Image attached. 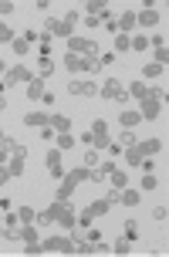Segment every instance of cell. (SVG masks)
Returning a JSON list of instances; mask_svg holds the SVG:
<instances>
[{"instance_id":"cell-1","label":"cell","mask_w":169,"mask_h":257,"mask_svg":"<svg viewBox=\"0 0 169 257\" xmlns=\"http://www.w3.org/2000/svg\"><path fill=\"white\" fill-rule=\"evenodd\" d=\"M38 223H61L65 230H75V223H78V213H75V210H71L68 203H58V200H54L48 210H41V213H38Z\"/></svg>"},{"instance_id":"cell-2","label":"cell","mask_w":169,"mask_h":257,"mask_svg":"<svg viewBox=\"0 0 169 257\" xmlns=\"http://www.w3.org/2000/svg\"><path fill=\"white\" fill-rule=\"evenodd\" d=\"M81 183H91V169H85V166L68 169L65 176H61V186H58V203H68V196L78 190Z\"/></svg>"},{"instance_id":"cell-3","label":"cell","mask_w":169,"mask_h":257,"mask_svg":"<svg viewBox=\"0 0 169 257\" xmlns=\"http://www.w3.org/2000/svg\"><path fill=\"white\" fill-rule=\"evenodd\" d=\"M68 54H78V58H88V61H95V54H98V44L88 38H78V34H71L68 38Z\"/></svg>"},{"instance_id":"cell-4","label":"cell","mask_w":169,"mask_h":257,"mask_svg":"<svg viewBox=\"0 0 169 257\" xmlns=\"http://www.w3.org/2000/svg\"><path fill=\"white\" fill-rule=\"evenodd\" d=\"M75 24H78V14H65L61 21H54V17H48V34H58V38H71L75 34Z\"/></svg>"},{"instance_id":"cell-5","label":"cell","mask_w":169,"mask_h":257,"mask_svg":"<svg viewBox=\"0 0 169 257\" xmlns=\"http://www.w3.org/2000/svg\"><path fill=\"white\" fill-rule=\"evenodd\" d=\"M41 250H54V254H75V237H65V233H51L41 240Z\"/></svg>"},{"instance_id":"cell-6","label":"cell","mask_w":169,"mask_h":257,"mask_svg":"<svg viewBox=\"0 0 169 257\" xmlns=\"http://www.w3.org/2000/svg\"><path fill=\"white\" fill-rule=\"evenodd\" d=\"M91 142H95V149H98V153H105V149L112 146V139H108V122H102V118H98V122H91Z\"/></svg>"},{"instance_id":"cell-7","label":"cell","mask_w":169,"mask_h":257,"mask_svg":"<svg viewBox=\"0 0 169 257\" xmlns=\"http://www.w3.org/2000/svg\"><path fill=\"white\" fill-rule=\"evenodd\" d=\"M65 68L68 71H91V75H98V61H88V58H78V54H68L65 58Z\"/></svg>"},{"instance_id":"cell-8","label":"cell","mask_w":169,"mask_h":257,"mask_svg":"<svg viewBox=\"0 0 169 257\" xmlns=\"http://www.w3.org/2000/svg\"><path fill=\"white\" fill-rule=\"evenodd\" d=\"M102 98H112V102H129V91L122 88L115 78H108V81L102 85Z\"/></svg>"},{"instance_id":"cell-9","label":"cell","mask_w":169,"mask_h":257,"mask_svg":"<svg viewBox=\"0 0 169 257\" xmlns=\"http://www.w3.org/2000/svg\"><path fill=\"white\" fill-rule=\"evenodd\" d=\"M44 166H48V173H51L54 180H61V176H65V166H61V149H48Z\"/></svg>"},{"instance_id":"cell-10","label":"cell","mask_w":169,"mask_h":257,"mask_svg":"<svg viewBox=\"0 0 169 257\" xmlns=\"http://www.w3.org/2000/svg\"><path fill=\"white\" fill-rule=\"evenodd\" d=\"M132 149L142 156V159H152L156 153H162V139H145V142H132Z\"/></svg>"},{"instance_id":"cell-11","label":"cell","mask_w":169,"mask_h":257,"mask_svg":"<svg viewBox=\"0 0 169 257\" xmlns=\"http://www.w3.org/2000/svg\"><path fill=\"white\" fill-rule=\"evenodd\" d=\"M17 240H24V247H38V244H41L38 227H34V223H21V230H17Z\"/></svg>"},{"instance_id":"cell-12","label":"cell","mask_w":169,"mask_h":257,"mask_svg":"<svg viewBox=\"0 0 169 257\" xmlns=\"http://www.w3.org/2000/svg\"><path fill=\"white\" fill-rule=\"evenodd\" d=\"M159 112H162V105L152 98V95H145V98H139V115L142 118H156Z\"/></svg>"},{"instance_id":"cell-13","label":"cell","mask_w":169,"mask_h":257,"mask_svg":"<svg viewBox=\"0 0 169 257\" xmlns=\"http://www.w3.org/2000/svg\"><path fill=\"white\" fill-rule=\"evenodd\" d=\"M149 44H152V58H156V64H162V68H166V61H169V48H166V38H152Z\"/></svg>"},{"instance_id":"cell-14","label":"cell","mask_w":169,"mask_h":257,"mask_svg":"<svg viewBox=\"0 0 169 257\" xmlns=\"http://www.w3.org/2000/svg\"><path fill=\"white\" fill-rule=\"evenodd\" d=\"M17 81H31V71H27L24 64H17V68H7V75H4V85H17Z\"/></svg>"},{"instance_id":"cell-15","label":"cell","mask_w":169,"mask_h":257,"mask_svg":"<svg viewBox=\"0 0 169 257\" xmlns=\"http://www.w3.org/2000/svg\"><path fill=\"white\" fill-rule=\"evenodd\" d=\"M68 91H71V95H81V98H91V95H98V88H95L91 81H71V85H68Z\"/></svg>"},{"instance_id":"cell-16","label":"cell","mask_w":169,"mask_h":257,"mask_svg":"<svg viewBox=\"0 0 169 257\" xmlns=\"http://www.w3.org/2000/svg\"><path fill=\"white\" fill-rule=\"evenodd\" d=\"M48 122H51L48 112H27L24 115V125H31V128H48Z\"/></svg>"},{"instance_id":"cell-17","label":"cell","mask_w":169,"mask_h":257,"mask_svg":"<svg viewBox=\"0 0 169 257\" xmlns=\"http://www.w3.org/2000/svg\"><path fill=\"white\" fill-rule=\"evenodd\" d=\"M135 24H142V27H156V24H159V14L152 11V7H142V11L135 14Z\"/></svg>"},{"instance_id":"cell-18","label":"cell","mask_w":169,"mask_h":257,"mask_svg":"<svg viewBox=\"0 0 169 257\" xmlns=\"http://www.w3.org/2000/svg\"><path fill=\"white\" fill-rule=\"evenodd\" d=\"M27 98H34V102L44 98V78H31L27 81Z\"/></svg>"},{"instance_id":"cell-19","label":"cell","mask_w":169,"mask_h":257,"mask_svg":"<svg viewBox=\"0 0 169 257\" xmlns=\"http://www.w3.org/2000/svg\"><path fill=\"white\" fill-rule=\"evenodd\" d=\"M118 122L125 125V132H132L135 125H142V115H139V112H129V108H125V112L118 115Z\"/></svg>"},{"instance_id":"cell-20","label":"cell","mask_w":169,"mask_h":257,"mask_svg":"<svg viewBox=\"0 0 169 257\" xmlns=\"http://www.w3.org/2000/svg\"><path fill=\"white\" fill-rule=\"evenodd\" d=\"M48 125H51L58 136H65V132H71V118H68V115H51V122H48Z\"/></svg>"},{"instance_id":"cell-21","label":"cell","mask_w":169,"mask_h":257,"mask_svg":"<svg viewBox=\"0 0 169 257\" xmlns=\"http://www.w3.org/2000/svg\"><path fill=\"white\" fill-rule=\"evenodd\" d=\"M115 24H118V31H122V34H129V31H135V11L122 14V17H118Z\"/></svg>"},{"instance_id":"cell-22","label":"cell","mask_w":169,"mask_h":257,"mask_svg":"<svg viewBox=\"0 0 169 257\" xmlns=\"http://www.w3.org/2000/svg\"><path fill=\"white\" fill-rule=\"evenodd\" d=\"M118 200H122L125 206H139V200H142V193H139V190H122V193H118Z\"/></svg>"},{"instance_id":"cell-23","label":"cell","mask_w":169,"mask_h":257,"mask_svg":"<svg viewBox=\"0 0 169 257\" xmlns=\"http://www.w3.org/2000/svg\"><path fill=\"white\" fill-rule=\"evenodd\" d=\"M11 48H14V51H17V54H21V58H24V54H27V48H31V41H27L24 34H21V38H17V34H14V41H11Z\"/></svg>"},{"instance_id":"cell-24","label":"cell","mask_w":169,"mask_h":257,"mask_svg":"<svg viewBox=\"0 0 169 257\" xmlns=\"http://www.w3.org/2000/svg\"><path fill=\"white\" fill-rule=\"evenodd\" d=\"M108 180H112V186H115V190H129V176H125V173H112V176H108Z\"/></svg>"},{"instance_id":"cell-25","label":"cell","mask_w":169,"mask_h":257,"mask_svg":"<svg viewBox=\"0 0 169 257\" xmlns=\"http://www.w3.org/2000/svg\"><path fill=\"white\" fill-rule=\"evenodd\" d=\"M71 146H75V136H71V132L58 136V142H54V149H61V153H65V149H71Z\"/></svg>"},{"instance_id":"cell-26","label":"cell","mask_w":169,"mask_h":257,"mask_svg":"<svg viewBox=\"0 0 169 257\" xmlns=\"http://www.w3.org/2000/svg\"><path fill=\"white\" fill-rule=\"evenodd\" d=\"M125 240H139V223H135V220H125Z\"/></svg>"},{"instance_id":"cell-27","label":"cell","mask_w":169,"mask_h":257,"mask_svg":"<svg viewBox=\"0 0 169 257\" xmlns=\"http://www.w3.org/2000/svg\"><path fill=\"white\" fill-rule=\"evenodd\" d=\"M135 48V51H145L149 48V38H142V34H135V38H129V51Z\"/></svg>"},{"instance_id":"cell-28","label":"cell","mask_w":169,"mask_h":257,"mask_svg":"<svg viewBox=\"0 0 169 257\" xmlns=\"http://www.w3.org/2000/svg\"><path fill=\"white\" fill-rule=\"evenodd\" d=\"M17 217H21V223H34V220H38V213H34L31 206H21V210H17Z\"/></svg>"},{"instance_id":"cell-29","label":"cell","mask_w":169,"mask_h":257,"mask_svg":"<svg viewBox=\"0 0 169 257\" xmlns=\"http://www.w3.org/2000/svg\"><path fill=\"white\" fill-rule=\"evenodd\" d=\"M162 71H166V68H162V64H156V61H152V64H145V68H142V75H145V78H159Z\"/></svg>"},{"instance_id":"cell-30","label":"cell","mask_w":169,"mask_h":257,"mask_svg":"<svg viewBox=\"0 0 169 257\" xmlns=\"http://www.w3.org/2000/svg\"><path fill=\"white\" fill-rule=\"evenodd\" d=\"M129 95H132V98H145V95H149V88H145L142 81H132V88H129Z\"/></svg>"},{"instance_id":"cell-31","label":"cell","mask_w":169,"mask_h":257,"mask_svg":"<svg viewBox=\"0 0 169 257\" xmlns=\"http://www.w3.org/2000/svg\"><path fill=\"white\" fill-rule=\"evenodd\" d=\"M125 163H129V166H142V156H139V153H135V149L129 146V153H125Z\"/></svg>"},{"instance_id":"cell-32","label":"cell","mask_w":169,"mask_h":257,"mask_svg":"<svg viewBox=\"0 0 169 257\" xmlns=\"http://www.w3.org/2000/svg\"><path fill=\"white\" fill-rule=\"evenodd\" d=\"M11 41H14V31L7 24H0V44H11Z\"/></svg>"},{"instance_id":"cell-33","label":"cell","mask_w":169,"mask_h":257,"mask_svg":"<svg viewBox=\"0 0 169 257\" xmlns=\"http://www.w3.org/2000/svg\"><path fill=\"white\" fill-rule=\"evenodd\" d=\"M156 186H159V180L152 176V173H145L142 176V190H156Z\"/></svg>"},{"instance_id":"cell-34","label":"cell","mask_w":169,"mask_h":257,"mask_svg":"<svg viewBox=\"0 0 169 257\" xmlns=\"http://www.w3.org/2000/svg\"><path fill=\"white\" fill-rule=\"evenodd\" d=\"M54 71V64H51V58H41V78H48Z\"/></svg>"},{"instance_id":"cell-35","label":"cell","mask_w":169,"mask_h":257,"mask_svg":"<svg viewBox=\"0 0 169 257\" xmlns=\"http://www.w3.org/2000/svg\"><path fill=\"white\" fill-rule=\"evenodd\" d=\"M115 51H129V34H118L115 38Z\"/></svg>"},{"instance_id":"cell-36","label":"cell","mask_w":169,"mask_h":257,"mask_svg":"<svg viewBox=\"0 0 169 257\" xmlns=\"http://www.w3.org/2000/svg\"><path fill=\"white\" fill-rule=\"evenodd\" d=\"M129 240H115V244H112V250H115V254H129Z\"/></svg>"},{"instance_id":"cell-37","label":"cell","mask_w":169,"mask_h":257,"mask_svg":"<svg viewBox=\"0 0 169 257\" xmlns=\"http://www.w3.org/2000/svg\"><path fill=\"white\" fill-rule=\"evenodd\" d=\"M7 14H14V4L11 0H0V17H7Z\"/></svg>"},{"instance_id":"cell-38","label":"cell","mask_w":169,"mask_h":257,"mask_svg":"<svg viewBox=\"0 0 169 257\" xmlns=\"http://www.w3.org/2000/svg\"><path fill=\"white\" fill-rule=\"evenodd\" d=\"M95 163H98V153H85V169H91Z\"/></svg>"},{"instance_id":"cell-39","label":"cell","mask_w":169,"mask_h":257,"mask_svg":"<svg viewBox=\"0 0 169 257\" xmlns=\"http://www.w3.org/2000/svg\"><path fill=\"white\" fill-rule=\"evenodd\" d=\"M152 217H156L159 223H166V206H156V210H152Z\"/></svg>"},{"instance_id":"cell-40","label":"cell","mask_w":169,"mask_h":257,"mask_svg":"<svg viewBox=\"0 0 169 257\" xmlns=\"http://www.w3.org/2000/svg\"><path fill=\"white\" fill-rule=\"evenodd\" d=\"M85 11H88V14H105V4H88Z\"/></svg>"},{"instance_id":"cell-41","label":"cell","mask_w":169,"mask_h":257,"mask_svg":"<svg viewBox=\"0 0 169 257\" xmlns=\"http://www.w3.org/2000/svg\"><path fill=\"white\" fill-rule=\"evenodd\" d=\"M4 183H11V173H7V166L0 169V186H4Z\"/></svg>"},{"instance_id":"cell-42","label":"cell","mask_w":169,"mask_h":257,"mask_svg":"<svg viewBox=\"0 0 169 257\" xmlns=\"http://www.w3.org/2000/svg\"><path fill=\"white\" fill-rule=\"evenodd\" d=\"M7 156H11V153H7V149H0V169L7 166Z\"/></svg>"},{"instance_id":"cell-43","label":"cell","mask_w":169,"mask_h":257,"mask_svg":"<svg viewBox=\"0 0 169 257\" xmlns=\"http://www.w3.org/2000/svg\"><path fill=\"white\" fill-rule=\"evenodd\" d=\"M4 142H7V136H4V132H0V146H4Z\"/></svg>"}]
</instances>
